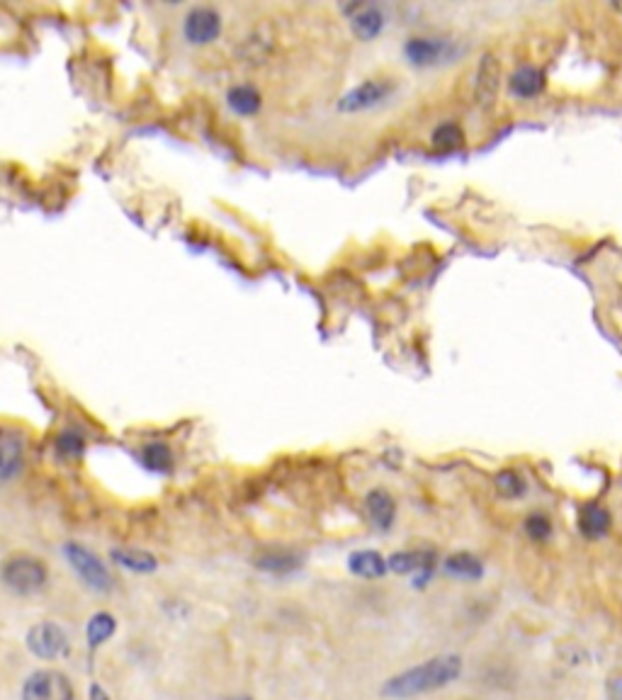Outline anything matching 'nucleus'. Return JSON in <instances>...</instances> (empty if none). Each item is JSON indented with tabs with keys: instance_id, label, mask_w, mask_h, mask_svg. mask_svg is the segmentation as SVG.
<instances>
[{
	"instance_id": "2eb2a0df",
	"label": "nucleus",
	"mask_w": 622,
	"mask_h": 700,
	"mask_svg": "<svg viewBox=\"0 0 622 700\" xmlns=\"http://www.w3.org/2000/svg\"><path fill=\"white\" fill-rule=\"evenodd\" d=\"M25 465V448L15 433L0 436V482H13Z\"/></svg>"
},
{
	"instance_id": "7c9ffc66",
	"label": "nucleus",
	"mask_w": 622,
	"mask_h": 700,
	"mask_svg": "<svg viewBox=\"0 0 622 700\" xmlns=\"http://www.w3.org/2000/svg\"><path fill=\"white\" fill-rule=\"evenodd\" d=\"M615 10H620V13H622V5H615Z\"/></svg>"
},
{
	"instance_id": "cd10ccee",
	"label": "nucleus",
	"mask_w": 622,
	"mask_h": 700,
	"mask_svg": "<svg viewBox=\"0 0 622 700\" xmlns=\"http://www.w3.org/2000/svg\"><path fill=\"white\" fill-rule=\"evenodd\" d=\"M605 693H608V700H622V674H613L605 683Z\"/></svg>"
},
{
	"instance_id": "f3484780",
	"label": "nucleus",
	"mask_w": 622,
	"mask_h": 700,
	"mask_svg": "<svg viewBox=\"0 0 622 700\" xmlns=\"http://www.w3.org/2000/svg\"><path fill=\"white\" fill-rule=\"evenodd\" d=\"M438 562L433 550H401L394 552L387 560L389 572L397 574H414V572H431Z\"/></svg>"
},
{
	"instance_id": "6e6552de",
	"label": "nucleus",
	"mask_w": 622,
	"mask_h": 700,
	"mask_svg": "<svg viewBox=\"0 0 622 700\" xmlns=\"http://www.w3.org/2000/svg\"><path fill=\"white\" fill-rule=\"evenodd\" d=\"M341 13L348 18L350 30L360 42H375L387 27V13L375 3L341 5Z\"/></svg>"
},
{
	"instance_id": "423d86ee",
	"label": "nucleus",
	"mask_w": 622,
	"mask_h": 700,
	"mask_svg": "<svg viewBox=\"0 0 622 700\" xmlns=\"http://www.w3.org/2000/svg\"><path fill=\"white\" fill-rule=\"evenodd\" d=\"M64 555L69 564L73 567V572L78 574L90 589L95 591H110L112 586V577L110 572H107V567L103 564L95 552H90L88 547L78 545V543H69L64 547Z\"/></svg>"
},
{
	"instance_id": "4468645a",
	"label": "nucleus",
	"mask_w": 622,
	"mask_h": 700,
	"mask_svg": "<svg viewBox=\"0 0 622 700\" xmlns=\"http://www.w3.org/2000/svg\"><path fill=\"white\" fill-rule=\"evenodd\" d=\"M226 105L239 117H256L263 110V93L251 83H236L226 90Z\"/></svg>"
},
{
	"instance_id": "393cba45",
	"label": "nucleus",
	"mask_w": 622,
	"mask_h": 700,
	"mask_svg": "<svg viewBox=\"0 0 622 700\" xmlns=\"http://www.w3.org/2000/svg\"><path fill=\"white\" fill-rule=\"evenodd\" d=\"M112 632H115V618L110 613H98L93 615V620L88 623V642L90 647L103 645L105 640H110Z\"/></svg>"
},
{
	"instance_id": "7ed1b4c3",
	"label": "nucleus",
	"mask_w": 622,
	"mask_h": 700,
	"mask_svg": "<svg viewBox=\"0 0 622 700\" xmlns=\"http://www.w3.org/2000/svg\"><path fill=\"white\" fill-rule=\"evenodd\" d=\"M397 93V83L387 76H372L360 81L358 86H353L341 98L336 100V110L341 115H363V112L377 110L384 103L394 98Z\"/></svg>"
},
{
	"instance_id": "412c9836",
	"label": "nucleus",
	"mask_w": 622,
	"mask_h": 700,
	"mask_svg": "<svg viewBox=\"0 0 622 700\" xmlns=\"http://www.w3.org/2000/svg\"><path fill=\"white\" fill-rule=\"evenodd\" d=\"M445 572L450 574V577L457 579H479L484 574V564L479 557H474L472 552H455V555H450L448 560H445Z\"/></svg>"
},
{
	"instance_id": "5701e85b",
	"label": "nucleus",
	"mask_w": 622,
	"mask_h": 700,
	"mask_svg": "<svg viewBox=\"0 0 622 700\" xmlns=\"http://www.w3.org/2000/svg\"><path fill=\"white\" fill-rule=\"evenodd\" d=\"M494 487L503 496V499L516 501V499H523L525 496V491H528V482H525L523 474L516 472V470H501L494 477Z\"/></svg>"
},
{
	"instance_id": "9d476101",
	"label": "nucleus",
	"mask_w": 622,
	"mask_h": 700,
	"mask_svg": "<svg viewBox=\"0 0 622 700\" xmlns=\"http://www.w3.org/2000/svg\"><path fill=\"white\" fill-rule=\"evenodd\" d=\"M275 52V32L268 25H258L248 32L246 37H241V42L236 44V59L243 66H263Z\"/></svg>"
},
{
	"instance_id": "6ab92c4d",
	"label": "nucleus",
	"mask_w": 622,
	"mask_h": 700,
	"mask_svg": "<svg viewBox=\"0 0 622 700\" xmlns=\"http://www.w3.org/2000/svg\"><path fill=\"white\" fill-rule=\"evenodd\" d=\"M348 569L355 577L380 579L389 572L387 560L377 550H358L348 557Z\"/></svg>"
},
{
	"instance_id": "4be33fe9",
	"label": "nucleus",
	"mask_w": 622,
	"mask_h": 700,
	"mask_svg": "<svg viewBox=\"0 0 622 700\" xmlns=\"http://www.w3.org/2000/svg\"><path fill=\"white\" fill-rule=\"evenodd\" d=\"M139 457H141V462H144L146 470H151V472H171V467H173L171 448L163 443L144 445Z\"/></svg>"
},
{
	"instance_id": "1a4fd4ad",
	"label": "nucleus",
	"mask_w": 622,
	"mask_h": 700,
	"mask_svg": "<svg viewBox=\"0 0 622 700\" xmlns=\"http://www.w3.org/2000/svg\"><path fill=\"white\" fill-rule=\"evenodd\" d=\"M22 700H73L71 681L61 671H37L27 679Z\"/></svg>"
},
{
	"instance_id": "a878e982",
	"label": "nucleus",
	"mask_w": 622,
	"mask_h": 700,
	"mask_svg": "<svg viewBox=\"0 0 622 700\" xmlns=\"http://www.w3.org/2000/svg\"><path fill=\"white\" fill-rule=\"evenodd\" d=\"M525 533H528L530 540L535 543H547L552 538V521L547 513L535 511L525 518Z\"/></svg>"
},
{
	"instance_id": "0eeeda50",
	"label": "nucleus",
	"mask_w": 622,
	"mask_h": 700,
	"mask_svg": "<svg viewBox=\"0 0 622 700\" xmlns=\"http://www.w3.org/2000/svg\"><path fill=\"white\" fill-rule=\"evenodd\" d=\"M499 90H501V61L496 54L484 52L479 56L477 69H474V81H472L474 105L486 110V107L496 103Z\"/></svg>"
},
{
	"instance_id": "9b49d317",
	"label": "nucleus",
	"mask_w": 622,
	"mask_h": 700,
	"mask_svg": "<svg viewBox=\"0 0 622 700\" xmlns=\"http://www.w3.org/2000/svg\"><path fill=\"white\" fill-rule=\"evenodd\" d=\"M27 647L35 657L56 659L69 652V637L54 623H39L27 635Z\"/></svg>"
},
{
	"instance_id": "a211bd4d",
	"label": "nucleus",
	"mask_w": 622,
	"mask_h": 700,
	"mask_svg": "<svg viewBox=\"0 0 622 700\" xmlns=\"http://www.w3.org/2000/svg\"><path fill=\"white\" fill-rule=\"evenodd\" d=\"M256 567L260 572L268 574H290L302 567V555L294 550H282V547H277V550H265L256 557Z\"/></svg>"
},
{
	"instance_id": "ddd939ff",
	"label": "nucleus",
	"mask_w": 622,
	"mask_h": 700,
	"mask_svg": "<svg viewBox=\"0 0 622 700\" xmlns=\"http://www.w3.org/2000/svg\"><path fill=\"white\" fill-rule=\"evenodd\" d=\"M365 513L377 530L387 533L397 521V501L387 489H372L365 496Z\"/></svg>"
},
{
	"instance_id": "dca6fc26",
	"label": "nucleus",
	"mask_w": 622,
	"mask_h": 700,
	"mask_svg": "<svg viewBox=\"0 0 622 700\" xmlns=\"http://www.w3.org/2000/svg\"><path fill=\"white\" fill-rule=\"evenodd\" d=\"M576 525H579L581 535L588 540H601L610 533V525H613V518H610L608 508H603L601 504H586L579 508V516H576Z\"/></svg>"
},
{
	"instance_id": "f8f14e48",
	"label": "nucleus",
	"mask_w": 622,
	"mask_h": 700,
	"mask_svg": "<svg viewBox=\"0 0 622 700\" xmlns=\"http://www.w3.org/2000/svg\"><path fill=\"white\" fill-rule=\"evenodd\" d=\"M545 88L547 73L535 64H520L518 69L508 76V93H511V98L523 100V103L540 98V95L545 93Z\"/></svg>"
},
{
	"instance_id": "b1692460",
	"label": "nucleus",
	"mask_w": 622,
	"mask_h": 700,
	"mask_svg": "<svg viewBox=\"0 0 622 700\" xmlns=\"http://www.w3.org/2000/svg\"><path fill=\"white\" fill-rule=\"evenodd\" d=\"M112 560L124 569H132V572H154L158 567L156 557L144 550H115L112 552Z\"/></svg>"
},
{
	"instance_id": "c85d7f7f",
	"label": "nucleus",
	"mask_w": 622,
	"mask_h": 700,
	"mask_svg": "<svg viewBox=\"0 0 622 700\" xmlns=\"http://www.w3.org/2000/svg\"><path fill=\"white\" fill-rule=\"evenodd\" d=\"M90 700H110V698H107V693L103 691V688L93 686L90 688Z\"/></svg>"
},
{
	"instance_id": "f03ea898",
	"label": "nucleus",
	"mask_w": 622,
	"mask_h": 700,
	"mask_svg": "<svg viewBox=\"0 0 622 700\" xmlns=\"http://www.w3.org/2000/svg\"><path fill=\"white\" fill-rule=\"evenodd\" d=\"M467 49L457 39L438 35H416L409 37L401 47L406 64L414 69H438L460 59Z\"/></svg>"
},
{
	"instance_id": "20e7f679",
	"label": "nucleus",
	"mask_w": 622,
	"mask_h": 700,
	"mask_svg": "<svg viewBox=\"0 0 622 700\" xmlns=\"http://www.w3.org/2000/svg\"><path fill=\"white\" fill-rule=\"evenodd\" d=\"M0 577H3L5 586L13 589L15 594H37L47 584V567L37 557L20 555L3 564Z\"/></svg>"
},
{
	"instance_id": "39448f33",
	"label": "nucleus",
	"mask_w": 622,
	"mask_h": 700,
	"mask_svg": "<svg viewBox=\"0 0 622 700\" xmlns=\"http://www.w3.org/2000/svg\"><path fill=\"white\" fill-rule=\"evenodd\" d=\"M224 32V18L212 5H197L183 20V37L192 47H209Z\"/></svg>"
},
{
	"instance_id": "bb28decb",
	"label": "nucleus",
	"mask_w": 622,
	"mask_h": 700,
	"mask_svg": "<svg viewBox=\"0 0 622 700\" xmlns=\"http://www.w3.org/2000/svg\"><path fill=\"white\" fill-rule=\"evenodd\" d=\"M83 450H86V440H83L81 433L64 431L56 438V453L66 457V460H76V457L83 455Z\"/></svg>"
},
{
	"instance_id": "f257e3e1",
	"label": "nucleus",
	"mask_w": 622,
	"mask_h": 700,
	"mask_svg": "<svg viewBox=\"0 0 622 700\" xmlns=\"http://www.w3.org/2000/svg\"><path fill=\"white\" fill-rule=\"evenodd\" d=\"M462 674V659L455 654H443V657H433L428 662L406 669L404 674L394 676L384 683L382 693L387 698H414L423 693L438 691V688L450 686L457 676Z\"/></svg>"
},
{
	"instance_id": "aec40b11",
	"label": "nucleus",
	"mask_w": 622,
	"mask_h": 700,
	"mask_svg": "<svg viewBox=\"0 0 622 700\" xmlns=\"http://www.w3.org/2000/svg\"><path fill=\"white\" fill-rule=\"evenodd\" d=\"M431 146L438 154H452L465 146V129L457 122H440L431 132Z\"/></svg>"
},
{
	"instance_id": "c756f323",
	"label": "nucleus",
	"mask_w": 622,
	"mask_h": 700,
	"mask_svg": "<svg viewBox=\"0 0 622 700\" xmlns=\"http://www.w3.org/2000/svg\"><path fill=\"white\" fill-rule=\"evenodd\" d=\"M226 700H251V698H226Z\"/></svg>"
}]
</instances>
